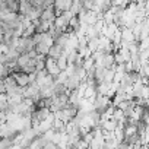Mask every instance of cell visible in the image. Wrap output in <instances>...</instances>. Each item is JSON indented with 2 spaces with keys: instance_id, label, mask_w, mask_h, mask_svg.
<instances>
[{
  "instance_id": "12",
  "label": "cell",
  "mask_w": 149,
  "mask_h": 149,
  "mask_svg": "<svg viewBox=\"0 0 149 149\" xmlns=\"http://www.w3.org/2000/svg\"><path fill=\"white\" fill-rule=\"evenodd\" d=\"M82 3H81V0H73L72 2V6H70V12L74 15V16H78V13L82 10Z\"/></svg>"
},
{
  "instance_id": "5",
  "label": "cell",
  "mask_w": 149,
  "mask_h": 149,
  "mask_svg": "<svg viewBox=\"0 0 149 149\" xmlns=\"http://www.w3.org/2000/svg\"><path fill=\"white\" fill-rule=\"evenodd\" d=\"M82 81L76 76V74H72V76H67V81L64 82V88L67 91H73V89H76L78 85L81 84Z\"/></svg>"
},
{
  "instance_id": "1",
  "label": "cell",
  "mask_w": 149,
  "mask_h": 149,
  "mask_svg": "<svg viewBox=\"0 0 149 149\" xmlns=\"http://www.w3.org/2000/svg\"><path fill=\"white\" fill-rule=\"evenodd\" d=\"M94 110L98 111V113H102L104 110H107L110 105H111V100L107 97V95H101V94H97L95 100H94ZM113 107V105H111Z\"/></svg>"
},
{
  "instance_id": "21",
  "label": "cell",
  "mask_w": 149,
  "mask_h": 149,
  "mask_svg": "<svg viewBox=\"0 0 149 149\" xmlns=\"http://www.w3.org/2000/svg\"><path fill=\"white\" fill-rule=\"evenodd\" d=\"M94 58L89 56V57H86V58H84V61H82V67L85 69V70H89L91 67H94Z\"/></svg>"
},
{
  "instance_id": "26",
  "label": "cell",
  "mask_w": 149,
  "mask_h": 149,
  "mask_svg": "<svg viewBox=\"0 0 149 149\" xmlns=\"http://www.w3.org/2000/svg\"><path fill=\"white\" fill-rule=\"evenodd\" d=\"M25 149H29V148H25Z\"/></svg>"
},
{
  "instance_id": "6",
  "label": "cell",
  "mask_w": 149,
  "mask_h": 149,
  "mask_svg": "<svg viewBox=\"0 0 149 149\" xmlns=\"http://www.w3.org/2000/svg\"><path fill=\"white\" fill-rule=\"evenodd\" d=\"M54 18H56V10H54L53 6L44 9V10L41 12V15H40V21H47V22H51V24H53Z\"/></svg>"
},
{
  "instance_id": "13",
  "label": "cell",
  "mask_w": 149,
  "mask_h": 149,
  "mask_svg": "<svg viewBox=\"0 0 149 149\" xmlns=\"http://www.w3.org/2000/svg\"><path fill=\"white\" fill-rule=\"evenodd\" d=\"M48 48H50V45H47V44H44V42H38V44H35V47H34V50L37 51V54H44V56H47Z\"/></svg>"
},
{
  "instance_id": "8",
  "label": "cell",
  "mask_w": 149,
  "mask_h": 149,
  "mask_svg": "<svg viewBox=\"0 0 149 149\" xmlns=\"http://www.w3.org/2000/svg\"><path fill=\"white\" fill-rule=\"evenodd\" d=\"M32 9V5L29 0H19V9H18V13L19 15H26L29 10Z\"/></svg>"
},
{
  "instance_id": "10",
  "label": "cell",
  "mask_w": 149,
  "mask_h": 149,
  "mask_svg": "<svg viewBox=\"0 0 149 149\" xmlns=\"http://www.w3.org/2000/svg\"><path fill=\"white\" fill-rule=\"evenodd\" d=\"M53 25H54V28H57V29H60L61 32H64V31H67V22L58 15V16H56L54 18V21H53Z\"/></svg>"
},
{
  "instance_id": "20",
  "label": "cell",
  "mask_w": 149,
  "mask_h": 149,
  "mask_svg": "<svg viewBox=\"0 0 149 149\" xmlns=\"http://www.w3.org/2000/svg\"><path fill=\"white\" fill-rule=\"evenodd\" d=\"M117 51H118V53H120V56L123 57L124 63H126V61H130V51H129L127 48H124V47H120Z\"/></svg>"
},
{
  "instance_id": "4",
  "label": "cell",
  "mask_w": 149,
  "mask_h": 149,
  "mask_svg": "<svg viewBox=\"0 0 149 149\" xmlns=\"http://www.w3.org/2000/svg\"><path fill=\"white\" fill-rule=\"evenodd\" d=\"M12 76H13L16 85L21 86V88H25V86L29 84V81H28V74L24 73V72H13V73H12Z\"/></svg>"
},
{
  "instance_id": "7",
  "label": "cell",
  "mask_w": 149,
  "mask_h": 149,
  "mask_svg": "<svg viewBox=\"0 0 149 149\" xmlns=\"http://www.w3.org/2000/svg\"><path fill=\"white\" fill-rule=\"evenodd\" d=\"M100 127H101L102 132H114V130L117 129V121L113 120V118H110V120L102 121V123L100 124Z\"/></svg>"
},
{
  "instance_id": "16",
  "label": "cell",
  "mask_w": 149,
  "mask_h": 149,
  "mask_svg": "<svg viewBox=\"0 0 149 149\" xmlns=\"http://www.w3.org/2000/svg\"><path fill=\"white\" fill-rule=\"evenodd\" d=\"M51 129H53L54 132H64V123H63L61 120H58V118H54Z\"/></svg>"
},
{
  "instance_id": "11",
  "label": "cell",
  "mask_w": 149,
  "mask_h": 149,
  "mask_svg": "<svg viewBox=\"0 0 149 149\" xmlns=\"http://www.w3.org/2000/svg\"><path fill=\"white\" fill-rule=\"evenodd\" d=\"M97 21H98L97 13L94 10H86V13H85V24L86 25H94Z\"/></svg>"
},
{
  "instance_id": "14",
  "label": "cell",
  "mask_w": 149,
  "mask_h": 149,
  "mask_svg": "<svg viewBox=\"0 0 149 149\" xmlns=\"http://www.w3.org/2000/svg\"><path fill=\"white\" fill-rule=\"evenodd\" d=\"M86 47L89 48L91 54H92L94 51H98V37H95V38H89L88 42H86Z\"/></svg>"
},
{
  "instance_id": "22",
  "label": "cell",
  "mask_w": 149,
  "mask_h": 149,
  "mask_svg": "<svg viewBox=\"0 0 149 149\" xmlns=\"http://www.w3.org/2000/svg\"><path fill=\"white\" fill-rule=\"evenodd\" d=\"M12 140L8 137H0V149H9L12 146Z\"/></svg>"
},
{
  "instance_id": "25",
  "label": "cell",
  "mask_w": 149,
  "mask_h": 149,
  "mask_svg": "<svg viewBox=\"0 0 149 149\" xmlns=\"http://www.w3.org/2000/svg\"><path fill=\"white\" fill-rule=\"evenodd\" d=\"M6 92V86H5V82L3 79H0V94H5Z\"/></svg>"
},
{
  "instance_id": "19",
  "label": "cell",
  "mask_w": 149,
  "mask_h": 149,
  "mask_svg": "<svg viewBox=\"0 0 149 149\" xmlns=\"http://www.w3.org/2000/svg\"><path fill=\"white\" fill-rule=\"evenodd\" d=\"M113 79H114V70H111V69H105L104 70V82H113Z\"/></svg>"
},
{
  "instance_id": "3",
  "label": "cell",
  "mask_w": 149,
  "mask_h": 149,
  "mask_svg": "<svg viewBox=\"0 0 149 149\" xmlns=\"http://www.w3.org/2000/svg\"><path fill=\"white\" fill-rule=\"evenodd\" d=\"M72 2L73 0H54L53 3V8L54 10L60 15L61 12H66V10H70V6H72ZM57 15V16H58Z\"/></svg>"
},
{
  "instance_id": "2",
  "label": "cell",
  "mask_w": 149,
  "mask_h": 149,
  "mask_svg": "<svg viewBox=\"0 0 149 149\" xmlns=\"http://www.w3.org/2000/svg\"><path fill=\"white\" fill-rule=\"evenodd\" d=\"M45 72H47L48 74H51L53 78H56L61 70L57 67V63H56V60H54V58L47 57V58H45Z\"/></svg>"
},
{
  "instance_id": "24",
  "label": "cell",
  "mask_w": 149,
  "mask_h": 149,
  "mask_svg": "<svg viewBox=\"0 0 149 149\" xmlns=\"http://www.w3.org/2000/svg\"><path fill=\"white\" fill-rule=\"evenodd\" d=\"M6 123V111H0V124Z\"/></svg>"
},
{
  "instance_id": "18",
  "label": "cell",
  "mask_w": 149,
  "mask_h": 149,
  "mask_svg": "<svg viewBox=\"0 0 149 149\" xmlns=\"http://www.w3.org/2000/svg\"><path fill=\"white\" fill-rule=\"evenodd\" d=\"M9 72H10V69H9L6 64L0 63V79H5V78H8V76H9Z\"/></svg>"
},
{
  "instance_id": "17",
  "label": "cell",
  "mask_w": 149,
  "mask_h": 149,
  "mask_svg": "<svg viewBox=\"0 0 149 149\" xmlns=\"http://www.w3.org/2000/svg\"><path fill=\"white\" fill-rule=\"evenodd\" d=\"M34 34H35V26H34V25H29V26H26V28L24 29L22 38H31Z\"/></svg>"
},
{
  "instance_id": "15",
  "label": "cell",
  "mask_w": 149,
  "mask_h": 149,
  "mask_svg": "<svg viewBox=\"0 0 149 149\" xmlns=\"http://www.w3.org/2000/svg\"><path fill=\"white\" fill-rule=\"evenodd\" d=\"M56 63H57V67L60 69V70H66V67L69 66V63H67V57L66 56H60L58 58H56Z\"/></svg>"
},
{
  "instance_id": "9",
  "label": "cell",
  "mask_w": 149,
  "mask_h": 149,
  "mask_svg": "<svg viewBox=\"0 0 149 149\" xmlns=\"http://www.w3.org/2000/svg\"><path fill=\"white\" fill-rule=\"evenodd\" d=\"M61 51H63V47H60V45H57V44H53V45L48 48L47 56L56 60V58H58V57L61 56Z\"/></svg>"
},
{
  "instance_id": "23",
  "label": "cell",
  "mask_w": 149,
  "mask_h": 149,
  "mask_svg": "<svg viewBox=\"0 0 149 149\" xmlns=\"http://www.w3.org/2000/svg\"><path fill=\"white\" fill-rule=\"evenodd\" d=\"M148 95H149V89H148V86H145V85H143V88H142V92H140V98H143V100H148Z\"/></svg>"
}]
</instances>
